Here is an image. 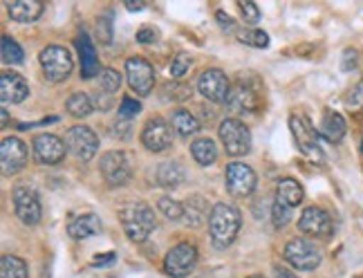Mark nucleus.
Returning a JSON list of instances; mask_svg holds the SVG:
<instances>
[{"instance_id": "f257e3e1", "label": "nucleus", "mask_w": 363, "mask_h": 278, "mask_svg": "<svg viewBox=\"0 0 363 278\" xmlns=\"http://www.w3.org/2000/svg\"><path fill=\"white\" fill-rule=\"evenodd\" d=\"M119 220H121V227H123L125 235H128L133 243H144L157 225L155 211L142 200L123 204L119 208Z\"/></svg>"}, {"instance_id": "f03ea898", "label": "nucleus", "mask_w": 363, "mask_h": 278, "mask_svg": "<svg viewBox=\"0 0 363 278\" xmlns=\"http://www.w3.org/2000/svg\"><path fill=\"white\" fill-rule=\"evenodd\" d=\"M240 211L235 206L220 202L211 208L208 216V233L218 249H227L240 231Z\"/></svg>"}, {"instance_id": "7ed1b4c3", "label": "nucleus", "mask_w": 363, "mask_h": 278, "mask_svg": "<svg viewBox=\"0 0 363 278\" xmlns=\"http://www.w3.org/2000/svg\"><path fill=\"white\" fill-rule=\"evenodd\" d=\"M260 81L254 79L251 74H240L235 79V83L229 90V96H227V108L235 115H245V113H256L258 106H260Z\"/></svg>"}, {"instance_id": "20e7f679", "label": "nucleus", "mask_w": 363, "mask_h": 278, "mask_svg": "<svg viewBox=\"0 0 363 278\" xmlns=\"http://www.w3.org/2000/svg\"><path fill=\"white\" fill-rule=\"evenodd\" d=\"M99 171L110 187H123L133 177V160L123 150H108L101 155Z\"/></svg>"}, {"instance_id": "39448f33", "label": "nucleus", "mask_w": 363, "mask_h": 278, "mask_svg": "<svg viewBox=\"0 0 363 278\" xmlns=\"http://www.w3.org/2000/svg\"><path fill=\"white\" fill-rule=\"evenodd\" d=\"M40 67H43L45 72V79L52 81V83H61L69 77L72 72V57H69V52L61 45H50L40 52Z\"/></svg>"}, {"instance_id": "423d86ee", "label": "nucleus", "mask_w": 363, "mask_h": 278, "mask_svg": "<svg viewBox=\"0 0 363 278\" xmlns=\"http://www.w3.org/2000/svg\"><path fill=\"white\" fill-rule=\"evenodd\" d=\"M195 265H198V247L191 243L175 245L164 258V272L173 278H184L193 274Z\"/></svg>"}, {"instance_id": "0eeeda50", "label": "nucleus", "mask_w": 363, "mask_h": 278, "mask_svg": "<svg viewBox=\"0 0 363 278\" xmlns=\"http://www.w3.org/2000/svg\"><path fill=\"white\" fill-rule=\"evenodd\" d=\"M220 139L231 157H242L251 150V133L238 119H225L220 123Z\"/></svg>"}, {"instance_id": "6e6552de", "label": "nucleus", "mask_w": 363, "mask_h": 278, "mask_svg": "<svg viewBox=\"0 0 363 278\" xmlns=\"http://www.w3.org/2000/svg\"><path fill=\"white\" fill-rule=\"evenodd\" d=\"M13 200V211H16V218L27 227H34L40 222V216H43V208H40L36 191L30 187H16L11 193Z\"/></svg>"}, {"instance_id": "1a4fd4ad", "label": "nucleus", "mask_w": 363, "mask_h": 278, "mask_svg": "<svg viewBox=\"0 0 363 278\" xmlns=\"http://www.w3.org/2000/svg\"><path fill=\"white\" fill-rule=\"evenodd\" d=\"M285 260L301 272H312L320 265V252L305 238H294L285 245Z\"/></svg>"}, {"instance_id": "9d476101", "label": "nucleus", "mask_w": 363, "mask_h": 278, "mask_svg": "<svg viewBox=\"0 0 363 278\" xmlns=\"http://www.w3.org/2000/svg\"><path fill=\"white\" fill-rule=\"evenodd\" d=\"M65 144L69 148V152L81 160V162H90L96 150H99V139H96L94 130L88 126H72L65 135Z\"/></svg>"}, {"instance_id": "9b49d317", "label": "nucleus", "mask_w": 363, "mask_h": 278, "mask_svg": "<svg viewBox=\"0 0 363 278\" xmlns=\"http://www.w3.org/2000/svg\"><path fill=\"white\" fill-rule=\"evenodd\" d=\"M125 77H128V86L139 96H146L155 88V70L152 65L139 57H133L125 61Z\"/></svg>"}, {"instance_id": "f8f14e48", "label": "nucleus", "mask_w": 363, "mask_h": 278, "mask_svg": "<svg viewBox=\"0 0 363 278\" xmlns=\"http://www.w3.org/2000/svg\"><path fill=\"white\" fill-rule=\"evenodd\" d=\"M225 179H227L229 193L235 198H247L256 189V173H254L251 166H247L242 162H231L227 166Z\"/></svg>"}, {"instance_id": "ddd939ff", "label": "nucleus", "mask_w": 363, "mask_h": 278, "mask_svg": "<svg viewBox=\"0 0 363 278\" xmlns=\"http://www.w3.org/2000/svg\"><path fill=\"white\" fill-rule=\"evenodd\" d=\"M289 128H291V135H294V139H296L298 148L305 152L307 157H312V160L323 157V152H320V148H318V133L305 117L291 115L289 117Z\"/></svg>"}, {"instance_id": "4468645a", "label": "nucleus", "mask_w": 363, "mask_h": 278, "mask_svg": "<svg viewBox=\"0 0 363 278\" xmlns=\"http://www.w3.org/2000/svg\"><path fill=\"white\" fill-rule=\"evenodd\" d=\"M198 90L202 92L204 99L213 101V104H225L229 96V90H231V83L222 70L211 67V70H204L202 72V77L198 81Z\"/></svg>"}, {"instance_id": "2eb2a0df", "label": "nucleus", "mask_w": 363, "mask_h": 278, "mask_svg": "<svg viewBox=\"0 0 363 278\" xmlns=\"http://www.w3.org/2000/svg\"><path fill=\"white\" fill-rule=\"evenodd\" d=\"M34 157L38 160V164H45V166H54L63 162L65 157V142L57 135H36L34 137Z\"/></svg>"}, {"instance_id": "dca6fc26", "label": "nucleus", "mask_w": 363, "mask_h": 278, "mask_svg": "<svg viewBox=\"0 0 363 278\" xmlns=\"http://www.w3.org/2000/svg\"><path fill=\"white\" fill-rule=\"evenodd\" d=\"M0 162H3V175H16L27 164V146L18 137L3 139L0 146Z\"/></svg>"}, {"instance_id": "f3484780", "label": "nucleus", "mask_w": 363, "mask_h": 278, "mask_svg": "<svg viewBox=\"0 0 363 278\" xmlns=\"http://www.w3.org/2000/svg\"><path fill=\"white\" fill-rule=\"evenodd\" d=\"M171 142H173V128L162 117H152L146 121V126L142 130V144L148 150L160 152L164 148H169Z\"/></svg>"}, {"instance_id": "a211bd4d", "label": "nucleus", "mask_w": 363, "mask_h": 278, "mask_svg": "<svg viewBox=\"0 0 363 278\" xmlns=\"http://www.w3.org/2000/svg\"><path fill=\"white\" fill-rule=\"evenodd\" d=\"M298 229L307 235H316V238H328L332 233V218L325 208L320 206H307L301 213Z\"/></svg>"}, {"instance_id": "6ab92c4d", "label": "nucleus", "mask_w": 363, "mask_h": 278, "mask_svg": "<svg viewBox=\"0 0 363 278\" xmlns=\"http://www.w3.org/2000/svg\"><path fill=\"white\" fill-rule=\"evenodd\" d=\"M0 94L5 104H21L30 94V86L18 72H3L0 74Z\"/></svg>"}, {"instance_id": "aec40b11", "label": "nucleus", "mask_w": 363, "mask_h": 278, "mask_svg": "<svg viewBox=\"0 0 363 278\" xmlns=\"http://www.w3.org/2000/svg\"><path fill=\"white\" fill-rule=\"evenodd\" d=\"M77 50L81 57V77L92 79L94 74H99V59H96V50H94L92 38L88 34L77 36Z\"/></svg>"}, {"instance_id": "412c9836", "label": "nucleus", "mask_w": 363, "mask_h": 278, "mask_svg": "<svg viewBox=\"0 0 363 278\" xmlns=\"http://www.w3.org/2000/svg\"><path fill=\"white\" fill-rule=\"evenodd\" d=\"M345 130H347L345 119L339 113H334V110H325V115L320 119V126H318V135L328 139L330 144H339L345 137Z\"/></svg>"}, {"instance_id": "4be33fe9", "label": "nucleus", "mask_w": 363, "mask_h": 278, "mask_svg": "<svg viewBox=\"0 0 363 278\" xmlns=\"http://www.w3.org/2000/svg\"><path fill=\"white\" fill-rule=\"evenodd\" d=\"M67 233L72 235L74 240H83V238H92V235L101 233V220L96 213H83L79 218H74L67 225Z\"/></svg>"}, {"instance_id": "5701e85b", "label": "nucleus", "mask_w": 363, "mask_h": 278, "mask_svg": "<svg viewBox=\"0 0 363 278\" xmlns=\"http://www.w3.org/2000/svg\"><path fill=\"white\" fill-rule=\"evenodd\" d=\"M7 11H9L11 21L32 23L43 13V3H38V0H11L7 5Z\"/></svg>"}, {"instance_id": "b1692460", "label": "nucleus", "mask_w": 363, "mask_h": 278, "mask_svg": "<svg viewBox=\"0 0 363 278\" xmlns=\"http://www.w3.org/2000/svg\"><path fill=\"white\" fill-rule=\"evenodd\" d=\"M303 198H305V191H303V187L296 182V179L285 177V179H281V182L276 184V202L294 208V206H298L303 202Z\"/></svg>"}, {"instance_id": "393cba45", "label": "nucleus", "mask_w": 363, "mask_h": 278, "mask_svg": "<svg viewBox=\"0 0 363 278\" xmlns=\"http://www.w3.org/2000/svg\"><path fill=\"white\" fill-rule=\"evenodd\" d=\"M208 216L211 213H208L206 200L202 196H193L184 202V222L189 227H202Z\"/></svg>"}, {"instance_id": "a878e982", "label": "nucleus", "mask_w": 363, "mask_h": 278, "mask_svg": "<svg viewBox=\"0 0 363 278\" xmlns=\"http://www.w3.org/2000/svg\"><path fill=\"white\" fill-rule=\"evenodd\" d=\"M191 155L200 166H211L218 160V148L208 137L195 139V142L191 144Z\"/></svg>"}, {"instance_id": "bb28decb", "label": "nucleus", "mask_w": 363, "mask_h": 278, "mask_svg": "<svg viewBox=\"0 0 363 278\" xmlns=\"http://www.w3.org/2000/svg\"><path fill=\"white\" fill-rule=\"evenodd\" d=\"M157 182L166 189H177L184 182V169L177 162H164L157 169Z\"/></svg>"}, {"instance_id": "cd10ccee", "label": "nucleus", "mask_w": 363, "mask_h": 278, "mask_svg": "<svg viewBox=\"0 0 363 278\" xmlns=\"http://www.w3.org/2000/svg\"><path fill=\"white\" fill-rule=\"evenodd\" d=\"M171 123L177 130V135H182V137H191L200 130V121L195 119V115H191L189 110H175Z\"/></svg>"}, {"instance_id": "c85d7f7f", "label": "nucleus", "mask_w": 363, "mask_h": 278, "mask_svg": "<svg viewBox=\"0 0 363 278\" xmlns=\"http://www.w3.org/2000/svg\"><path fill=\"white\" fill-rule=\"evenodd\" d=\"M0 278H27V262L18 256L0 258Z\"/></svg>"}, {"instance_id": "c756f323", "label": "nucleus", "mask_w": 363, "mask_h": 278, "mask_svg": "<svg viewBox=\"0 0 363 278\" xmlns=\"http://www.w3.org/2000/svg\"><path fill=\"white\" fill-rule=\"evenodd\" d=\"M92 101H90V96L86 92H74L72 96L67 99V113L72 115V117H88L92 113Z\"/></svg>"}, {"instance_id": "7c9ffc66", "label": "nucleus", "mask_w": 363, "mask_h": 278, "mask_svg": "<svg viewBox=\"0 0 363 278\" xmlns=\"http://www.w3.org/2000/svg\"><path fill=\"white\" fill-rule=\"evenodd\" d=\"M0 54H3L5 63H11V65L23 63V50L16 40L9 36H3V40H0Z\"/></svg>"}, {"instance_id": "2f4dec72", "label": "nucleus", "mask_w": 363, "mask_h": 278, "mask_svg": "<svg viewBox=\"0 0 363 278\" xmlns=\"http://www.w3.org/2000/svg\"><path fill=\"white\" fill-rule=\"evenodd\" d=\"M157 208L160 211L169 218V220H182L184 218V204L182 202H177V200H173V198H160L157 200Z\"/></svg>"}, {"instance_id": "473e14b6", "label": "nucleus", "mask_w": 363, "mask_h": 278, "mask_svg": "<svg viewBox=\"0 0 363 278\" xmlns=\"http://www.w3.org/2000/svg\"><path fill=\"white\" fill-rule=\"evenodd\" d=\"M119 86H121V74L117 72V70H113V67L101 70V90H104L106 94L117 92Z\"/></svg>"}, {"instance_id": "72a5a7b5", "label": "nucleus", "mask_w": 363, "mask_h": 278, "mask_svg": "<svg viewBox=\"0 0 363 278\" xmlns=\"http://www.w3.org/2000/svg\"><path fill=\"white\" fill-rule=\"evenodd\" d=\"M238 38L247 45H254V48H267L269 45V36L260 32V30H245V32H238Z\"/></svg>"}, {"instance_id": "f704fd0d", "label": "nucleus", "mask_w": 363, "mask_h": 278, "mask_svg": "<svg viewBox=\"0 0 363 278\" xmlns=\"http://www.w3.org/2000/svg\"><path fill=\"white\" fill-rule=\"evenodd\" d=\"M191 63H193V59L189 57L186 52H179L177 57L173 59V63H171V74H173V79H182L184 77L189 70H191Z\"/></svg>"}, {"instance_id": "c9c22d12", "label": "nucleus", "mask_w": 363, "mask_h": 278, "mask_svg": "<svg viewBox=\"0 0 363 278\" xmlns=\"http://www.w3.org/2000/svg\"><path fill=\"white\" fill-rule=\"evenodd\" d=\"M139 113H142V104H139L137 99H133V96H123V99H121V106H119V117H123V119H133V117H137Z\"/></svg>"}, {"instance_id": "e433bc0d", "label": "nucleus", "mask_w": 363, "mask_h": 278, "mask_svg": "<svg viewBox=\"0 0 363 278\" xmlns=\"http://www.w3.org/2000/svg\"><path fill=\"white\" fill-rule=\"evenodd\" d=\"M113 13H104V16L99 18V23H96V32H99L101 40L104 43H113Z\"/></svg>"}, {"instance_id": "4c0bfd02", "label": "nucleus", "mask_w": 363, "mask_h": 278, "mask_svg": "<svg viewBox=\"0 0 363 278\" xmlns=\"http://www.w3.org/2000/svg\"><path fill=\"white\" fill-rule=\"evenodd\" d=\"M272 218H274V225L276 227H285L287 222H289V218H291V208L285 206V204H281V202H274V206H272Z\"/></svg>"}, {"instance_id": "58836bf2", "label": "nucleus", "mask_w": 363, "mask_h": 278, "mask_svg": "<svg viewBox=\"0 0 363 278\" xmlns=\"http://www.w3.org/2000/svg\"><path fill=\"white\" fill-rule=\"evenodd\" d=\"M240 11H242L247 25H256L260 21V9H258L256 3H251V0H242V3H240Z\"/></svg>"}, {"instance_id": "ea45409f", "label": "nucleus", "mask_w": 363, "mask_h": 278, "mask_svg": "<svg viewBox=\"0 0 363 278\" xmlns=\"http://www.w3.org/2000/svg\"><path fill=\"white\" fill-rule=\"evenodd\" d=\"M345 101L350 108H363V81H359L357 86L350 90V94H347Z\"/></svg>"}, {"instance_id": "a19ab883", "label": "nucleus", "mask_w": 363, "mask_h": 278, "mask_svg": "<svg viewBox=\"0 0 363 278\" xmlns=\"http://www.w3.org/2000/svg\"><path fill=\"white\" fill-rule=\"evenodd\" d=\"M130 121L128 119H123V117H119L115 123H113V135L117 137V139H128L130 137Z\"/></svg>"}, {"instance_id": "79ce46f5", "label": "nucleus", "mask_w": 363, "mask_h": 278, "mask_svg": "<svg viewBox=\"0 0 363 278\" xmlns=\"http://www.w3.org/2000/svg\"><path fill=\"white\" fill-rule=\"evenodd\" d=\"M160 38V32L155 30V27H142V30H137V40L139 43H155V40Z\"/></svg>"}, {"instance_id": "37998d69", "label": "nucleus", "mask_w": 363, "mask_h": 278, "mask_svg": "<svg viewBox=\"0 0 363 278\" xmlns=\"http://www.w3.org/2000/svg\"><path fill=\"white\" fill-rule=\"evenodd\" d=\"M166 92H169V96H173V99H177V101H182V99H189V88L186 86H177V83H169V86L164 88Z\"/></svg>"}, {"instance_id": "c03bdc74", "label": "nucleus", "mask_w": 363, "mask_h": 278, "mask_svg": "<svg viewBox=\"0 0 363 278\" xmlns=\"http://www.w3.org/2000/svg\"><path fill=\"white\" fill-rule=\"evenodd\" d=\"M216 18H218L220 27H222V30H225V32H235V21L229 16V13L218 11V13H216Z\"/></svg>"}, {"instance_id": "a18cd8bd", "label": "nucleus", "mask_w": 363, "mask_h": 278, "mask_svg": "<svg viewBox=\"0 0 363 278\" xmlns=\"http://www.w3.org/2000/svg\"><path fill=\"white\" fill-rule=\"evenodd\" d=\"M354 65H357V50H345L343 52V70L350 72Z\"/></svg>"}, {"instance_id": "49530a36", "label": "nucleus", "mask_w": 363, "mask_h": 278, "mask_svg": "<svg viewBox=\"0 0 363 278\" xmlns=\"http://www.w3.org/2000/svg\"><path fill=\"white\" fill-rule=\"evenodd\" d=\"M110 262H115V254L108 252V254H101V256H94L92 258V265H110Z\"/></svg>"}, {"instance_id": "de8ad7c7", "label": "nucleus", "mask_w": 363, "mask_h": 278, "mask_svg": "<svg viewBox=\"0 0 363 278\" xmlns=\"http://www.w3.org/2000/svg\"><path fill=\"white\" fill-rule=\"evenodd\" d=\"M276 278H298L294 272H289V269H285V267H276V274H274Z\"/></svg>"}, {"instance_id": "09e8293b", "label": "nucleus", "mask_w": 363, "mask_h": 278, "mask_svg": "<svg viewBox=\"0 0 363 278\" xmlns=\"http://www.w3.org/2000/svg\"><path fill=\"white\" fill-rule=\"evenodd\" d=\"M125 9H130V11H142V9H144V3H139V0H125Z\"/></svg>"}, {"instance_id": "8fccbe9b", "label": "nucleus", "mask_w": 363, "mask_h": 278, "mask_svg": "<svg viewBox=\"0 0 363 278\" xmlns=\"http://www.w3.org/2000/svg\"><path fill=\"white\" fill-rule=\"evenodd\" d=\"M7 123H9V115H7V110L3 108V128L7 126Z\"/></svg>"}, {"instance_id": "3c124183", "label": "nucleus", "mask_w": 363, "mask_h": 278, "mask_svg": "<svg viewBox=\"0 0 363 278\" xmlns=\"http://www.w3.org/2000/svg\"><path fill=\"white\" fill-rule=\"evenodd\" d=\"M249 278H264V276H249Z\"/></svg>"}, {"instance_id": "603ef678", "label": "nucleus", "mask_w": 363, "mask_h": 278, "mask_svg": "<svg viewBox=\"0 0 363 278\" xmlns=\"http://www.w3.org/2000/svg\"><path fill=\"white\" fill-rule=\"evenodd\" d=\"M361 148H363V142H361Z\"/></svg>"}]
</instances>
